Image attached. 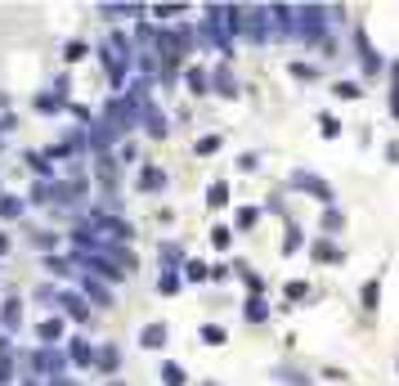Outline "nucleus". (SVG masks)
I'll return each mask as SVG.
<instances>
[{
    "label": "nucleus",
    "mask_w": 399,
    "mask_h": 386,
    "mask_svg": "<svg viewBox=\"0 0 399 386\" xmlns=\"http://www.w3.org/2000/svg\"><path fill=\"white\" fill-rule=\"evenodd\" d=\"M310 297V283H301V279H292L287 283V301H305Z\"/></svg>",
    "instance_id": "24"
},
{
    "label": "nucleus",
    "mask_w": 399,
    "mask_h": 386,
    "mask_svg": "<svg viewBox=\"0 0 399 386\" xmlns=\"http://www.w3.org/2000/svg\"><path fill=\"white\" fill-rule=\"evenodd\" d=\"M359 54H364V72H368V77H377V72H382V59L373 54V45H368V36H359Z\"/></svg>",
    "instance_id": "12"
},
{
    "label": "nucleus",
    "mask_w": 399,
    "mask_h": 386,
    "mask_svg": "<svg viewBox=\"0 0 399 386\" xmlns=\"http://www.w3.org/2000/svg\"><path fill=\"white\" fill-rule=\"evenodd\" d=\"M108 386H126V382H108Z\"/></svg>",
    "instance_id": "36"
},
{
    "label": "nucleus",
    "mask_w": 399,
    "mask_h": 386,
    "mask_svg": "<svg viewBox=\"0 0 399 386\" xmlns=\"http://www.w3.org/2000/svg\"><path fill=\"white\" fill-rule=\"evenodd\" d=\"M184 81H188V90H193V95H202V90L211 86V81H206V72H202V68H188V72H184Z\"/></svg>",
    "instance_id": "15"
},
{
    "label": "nucleus",
    "mask_w": 399,
    "mask_h": 386,
    "mask_svg": "<svg viewBox=\"0 0 399 386\" xmlns=\"http://www.w3.org/2000/svg\"><path fill=\"white\" fill-rule=\"evenodd\" d=\"M247 319H251V324H260V319H269V306H265L260 297H251V301H247Z\"/></svg>",
    "instance_id": "17"
},
{
    "label": "nucleus",
    "mask_w": 399,
    "mask_h": 386,
    "mask_svg": "<svg viewBox=\"0 0 399 386\" xmlns=\"http://www.w3.org/2000/svg\"><path fill=\"white\" fill-rule=\"evenodd\" d=\"M323 229H341V216L332 211V207H328V216H323Z\"/></svg>",
    "instance_id": "33"
},
{
    "label": "nucleus",
    "mask_w": 399,
    "mask_h": 386,
    "mask_svg": "<svg viewBox=\"0 0 399 386\" xmlns=\"http://www.w3.org/2000/svg\"><path fill=\"white\" fill-rule=\"evenodd\" d=\"M314 256H319V261H341V252L332 247V243H319V247H314Z\"/></svg>",
    "instance_id": "27"
},
{
    "label": "nucleus",
    "mask_w": 399,
    "mask_h": 386,
    "mask_svg": "<svg viewBox=\"0 0 399 386\" xmlns=\"http://www.w3.org/2000/svg\"><path fill=\"white\" fill-rule=\"evenodd\" d=\"M54 243H59V238H54V234H50V229H41V234H32V247H54Z\"/></svg>",
    "instance_id": "29"
},
{
    "label": "nucleus",
    "mask_w": 399,
    "mask_h": 386,
    "mask_svg": "<svg viewBox=\"0 0 399 386\" xmlns=\"http://www.w3.org/2000/svg\"><path fill=\"white\" fill-rule=\"evenodd\" d=\"M45 270H50L54 279H68V274H72V265H68L63 256H45Z\"/></svg>",
    "instance_id": "18"
},
{
    "label": "nucleus",
    "mask_w": 399,
    "mask_h": 386,
    "mask_svg": "<svg viewBox=\"0 0 399 386\" xmlns=\"http://www.w3.org/2000/svg\"><path fill=\"white\" fill-rule=\"evenodd\" d=\"M161 184H166V175H161L157 166H144V171H139V189H144V193H157Z\"/></svg>",
    "instance_id": "11"
},
{
    "label": "nucleus",
    "mask_w": 399,
    "mask_h": 386,
    "mask_svg": "<svg viewBox=\"0 0 399 386\" xmlns=\"http://www.w3.org/2000/svg\"><path fill=\"white\" fill-rule=\"evenodd\" d=\"M41 346H59V337H63V319L59 315H50V319H41Z\"/></svg>",
    "instance_id": "6"
},
{
    "label": "nucleus",
    "mask_w": 399,
    "mask_h": 386,
    "mask_svg": "<svg viewBox=\"0 0 399 386\" xmlns=\"http://www.w3.org/2000/svg\"><path fill=\"white\" fill-rule=\"evenodd\" d=\"M59 306H63V315L77 319V324H85V319H90V310H85V297H81V292H59Z\"/></svg>",
    "instance_id": "2"
},
{
    "label": "nucleus",
    "mask_w": 399,
    "mask_h": 386,
    "mask_svg": "<svg viewBox=\"0 0 399 386\" xmlns=\"http://www.w3.org/2000/svg\"><path fill=\"white\" fill-rule=\"evenodd\" d=\"M328 9H319V5H310V9H296V23H292V32L301 36V41H319L323 36V23H328Z\"/></svg>",
    "instance_id": "1"
},
{
    "label": "nucleus",
    "mask_w": 399,
    "mask_h": 386,
    "mask_svg": "<svg viewBox=\"0 0 399 386\" xmlns=\"http://www.w3.org/2000/svg\"><path fill=\"white\" fill-rule=\"evenodd\" d=\"M139 346H144V351H161V346H166V324H148L144 333H139Z\"/></svg>",
    "instance_id": "7"
},
{
    "label": "nucleus",
    "mask_w": 399,
    "mask_h": 386,
    "mask_svg": "<svg viewBox=\"0 0 399 386\" xmlns=\"http://www.w3.org/2000/svg\"><path fill=\"white\" fill-rule=\"evenodd\" d=\"M161 382L166 386H184V369H179V364H161Z\"/></svg>",
    "instance_id": "19"
},
{
    "label": "nucleus",
    "mask_w": 399,
    "mask_h": 386,
    "mask_svg": "<svg viewBox=\"0 0 399 386\" xmlns=\"http://www.w3.org/2000/svg\"><path fill=\"white\" fill-rule=\"evenodd\" d=\"M301 247V229H287V243H283V252H296Z\"/></svg>",
    "instance_id": "31"
},
{
    "label": "nucleus",
    "mask_w": 399,
    "mask_h": 386,
    "mask_svg": "<svg viewBox=\"0 0 399 386\" xmlns=\"http://www.w3.org/2000/svg\"><path fill=\"white\" fill-rule=\"evenodd\" d=\"M292 184H296V189H310V193L319 198V202H332V189H328L323 180H314V175H305V171H296V175H292Z\"/></svg>",
    "instance_id": "4"
},
{
    "label": "nucleus",
    "mask_w": 399,
    "mask_h": 386,
    "mask_svg": "<svg viewBox=\"0 0 399 386\" xmlns=\"http://www.w3.org/2000/svg\"><path fill=\"white\" fill-rule=\"evenodd\" d=\"M202 386H215V382H202Z\"/></svg>",
    "instance_id": "37"
},
{
    "label": "nucleus",
    "mask_w": 399,
    "mask_h": 386,
    "mask_svg": "<svg viewBox=\"0 0 399 386\" xmlns=\"http://www.w3.org/2000/svg\"><path fill=\"white\" fill-rule=\"evenodd\" d=\"M94 364H99L103 373H112L117 369V346H99V351H94Z\"/></svg>",
    "instance_id": "13"
},
{
    "label": "nucleus",
    "mask_w": 399,
    "mask_h": 386,
    "mask_svg": "<svg viewBox=\"0 0 399 386\" xmlns=\"http://www.w3.org/2000/svg\"><path fill=\"white\" fill-rule=\"evenodd\" d=\"M157 288H161V292H175V288H179V274H170V270H166V274L157 279Z\"/></svg>",
    "instance_id": "30"
},
{
    "label": "nucleus",
    "mask_w": 399,
    "mask_h": 386,
    "mask_svg": "<svg viewBox=\"0 0 399 386\" xmlns=\"http://www.w3.org/2000/svg\"><path fill=\"white\" fill-rule=\"evenodd\" d=\"M323 135H328V139H332V135H341V121L332 117V112H323Z\"/></svg>",
    "instance_id": "28"
},
{
    "label": "nucleus",
    "mask_w": 399,
    "mask_h": 386,
    "mask_svg": "<svg viewBox=\"0 0 399 386\" xmlns=\"http://www.w3.org/2000/svg\"><path fill=\"white\" fill-rule=\"evenodd\" d=\"M229 234H233V229H224V225H220V229L211 234V238H215V247H229Z\"/></svg>",
    "instance_id": "34"
},
{
    "label": "nucleus",
    "mask_w": 399,
    "mask_h": 386,
    "mask_svg": "<svg viewBox=\"0 0 399 386\" xmlns=\"http://www.w3.org/2000/svg\"><path fill=\"white\" fill-rule=\"evenodd\" d=\"M202 342H206V346H224V328L206 324V328H202Z\"/></svg>",
    "instance_id": "22"
},
{
    "label": "nucleus",
    "mask_w": 399,
    "mask_h": 386,
    "mask_svg": "<svg viewBox=\"0 0 399 386\" xmlns=\"http://www.w3.org/2000/svg\"><path fill=\"white\" fill-rule=\"evenodd\" d=\"M337 95H341V99H359V95H364V90H359L355 81H337Z\"/></svg>",
    "instance_id": "26"
},
{
    "label": "nucleus",
    "mask_w": 399,
    "mask_h": 386,
    "mask_svg": "<svg viewBox=\"0 0 399 386\" xmlns=\"http://www.w3.org/2000/svg\"><path fill=\"white\" fill-rule=\"evenodd\" d=\"M211 86H215V95H224V99H233V95H238V81H233V72H229V68H220V72H215V77H211Z\"/></svg>",
    "instance_id": "10"
},
{
    "label": "nucleus",
    "mask_w": 399,
    "mask_h": 386,
    "mask_svg": "<svg viewBox=\"0 0 399 386\" xmlns=\"http://www.w3.org/2000/svg\"><path fill=\"white\" fill-rule=\"evenodd\" d=\"M81 297H85V301H94V306H112V292L103 288L94 274H85V279H81Z\"/></svg>",
    "instance_id": "3"
},
{
    "label": "nucleus",
    "mask_w": 399,
    "mask_h": 386,
    "mask_svg": "<svg viewBox=\"0 0 399 386\" xmlns=\"http://www.w3.org/2000/svg\"><path fill=\"white\" fill-rule=\"evenodd\" d=\"M68 360L77 364V369H90V364H94V346H85L81 337H77V342L68 346Z\"/></svg>",
    "instance_id": "9"
},
{
    "label": "nucleus",
    "mask_w": 399,
    "mask_h": 386,
    "mask_svg": "<svg viewBox=\"0 0 399 386\" xmlns=\"http://www.w3.org/2000/svg\"><path fill=\"white\" fill-rule=\"evenodd\" d=\"M23 216V198H0V220H18Z\"/></svg>",
    "instance_id": "14"
},
{
    "label": "nucleus",
    "mask_w": 399,
    "mask_h": 386,
    "mask_svg": "<svg viewBox=\"0 0 399 386\" xmlns=\"http://www.w3.org/2000/svg\"><path fill=\"white\" fill-rule=\"evenodd\" d=\"M377 301H382V283L368 279V283H364V310H377Z\"/></svg>",
    "instance_id": "16"
},
{
    "label": "nucleus",
    "mask_w": 399,
    "mask_h": 386,
    "mask_svg": "<svg viewBox=\"0 0 399 386\" xmlns=\"http://www.w3.org/2000/svg\"><path fill=\"white\" fill-rule=\"evenodd\" d=\"M0 324H5V337L14 333L18 324H23V301H18V297H9V301H5V310H0Z\"/></svg>",
    "instance_id": "5"
},
{
    "label": "nucleus",
    "mask_w": 399,
    "mask_h": 386,
    "mask_svg": "<svg viewBox=\"0 0 399 386\" xmlns=\"http://www.w3.org/2000/svg\"><path fill=\"white\" fill-rule=\"evenodd\" d=\"M144 126H148L153 139H161V135H166V112H157L153 103H144Z\"/></svg>",
    "instance_id": "8"
},
{
    "label": "nucleus",
    "mask_w": 399,
    "mask_h": 386,
    "mask_svg": "<svg viewBox=\"0 0 399 386\" xmlns=\"http://www.w3.org/2000/svg\"><path fill=\"white\" fill-rule=\"evenodd\" d=\"M85 54H90V50H85V41H72L68 50H63V59H68V63H81Z\"/></svg>",
    "instance_id": "23"
},
{
    "label": "nucleus",
    "mask_w": 399,
    "mask_h": 386,
    "mask_svg": "<svg viewBox=\"0 0 399 386\" xmlns=\"http://www.w3.org/2000/svg\"><path fill=\"white\" fill-rule=\"evenodd\" d=\"M206 202H211V207H224V202H229V184L215 180V184H211V198H206Z\"/></svg>",
    "instance_id": "20"
},
{
    "label": "nucleus",
    "mask_w": 399,
    "mask_h": 386,
    "mask_svg": "<svg viewBox=\"0 0 399 386\" xmlns=\"http://www.w3.org/2000/svg\"><path fill=\"white\" fill-rule=\"evenodd\" d=\"M184 279L202 283V279H206V265H202V261H184Z\"/></svg>",
    "instance_id": "21"
},
{
    "label": "nucleus",
    "mask_w": 399,
    "mask_h": 386,
    "mask_svg": "<svg viewBox=\"0 0 399 386\" xmlns=\"http://www.w3.org/2000/svg\"><path fill=\"white\" fill-rule=\"evenodd\" d=\"M215 148H220V139H215V135H206L202 144H197V153H215Z\"/></svg>",
    "instance_id": "32"
},
{
    "label": "nucleus",
    "mask_w": 399,
    "mask_h": 386,
    "mask_svg": "<svg viewBox=\"0 0 399 386\" xmlns=\"http://www.w3.org/2000/svg\"><path fill=\"white\" fill-rule=\"evenodd\" d=\"M161 261H166V265H179V261H184V252H179L175 243H166V247H161Z\"/></svg>",
    "instance_id": "25"
},
{
    "label": "nucleus",
    "mask_w": 399,
    "mask_h": 386,
    "mask_svg": "<svg viewBox=\"0 0 399 386\" xmlns=\"http://www.w3.org/2000/svg\"><path fill=\"white\" fill-rule=\"evenodd\" d=\"M5 252H9V238H5V234H0V256H5Z\"/></svg>",
    "instance_id": "35"
}]
</instances>
